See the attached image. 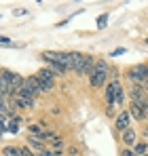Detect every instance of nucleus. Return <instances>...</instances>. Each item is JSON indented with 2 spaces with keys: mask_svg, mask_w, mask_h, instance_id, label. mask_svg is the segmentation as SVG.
Returning <instances> with one entry per match:
<instances>
[{
  "mask_svg": "<svg viewBox=\"0 0 148 156\" xmlns=\"http://www.w3.org/2000/svg\"><path fill=\"white\" fill-rule=\"evenodd\" d=\"M129 116L133 118V120H148V114L144 112V108L142 105H138V104H129Z\"/></svg>",
  "mask_w": 148,
  "mask_h": 156,
  "instance_id": "8",
  "label": "nucleus"
},
{
  "mask_svg": "<svg viewBox=\"0 0 148 156\" xmlns=\"http://www.w3.org/2000/svg\"><path fill=\"white\" fill-rule=\"evenodd\" d=\"M13 104H15V108H21V110H34L36 108L34 99H24V97H13Z\"/></svg>",
  "mask_w": 148,
  "mask_h": 156,
  "instance_id": "9",
  "label": "nucleus"
},
{
  "mask_svg": "<svg viewBox=\"0 0 148 156\" xmlns=\"http://www.w3.org/2000/svg\"><path fill=\"white\" fill-rule=\"evenodd\" d=\"M24 87H25V89H30V91L34 93V97H38V95L43 93V87H40V82H38V78H36V76L24 78Z\"/></svg>",
  "mask_w": 148,
  "mask_h": 156,
  "instance_id": "6",
  "label": "nucleus"
},
{
  "mask_svg": "<svg viewBox=\"0 0 148 156\" xmlns=\"http://www.w3.org/2000/svg\"><path fill=\"white\" fill-rule=\"evenodd\" d=\"M19 125H21V118H19V116H15V118H11V120H9L6 131H9V133H13V135H17V133H19V129H21Z\"/></svg>",
  "mask_w": 148,
  "mask_h": 156,
  "instance_id": "10",
  "label": "nucleus"
},
{
  "mask_svg": "<svg viewBox=\"0 0 148 156\" xmlns=\"http://www.w3.org/2000/svg\"><path fill=\"white\" fill-rule=\"evenodd\" d=\"M114 127H117V131H127L131 129V116H129V110H123L121 114H117V118H114Z\"/></svg>",
  "mask_w": 148,
  "mask_h": 156,
  "instance_id": "5",
  "label": "nucleus"
},
{
  "mask_svg": "<svg viewBox=\"0 0 148 156\" xmlns=\"http://www.w3.org/2000/svg\"><path fill=\"white\" fill-rule=\"evenodd\" d=\"M2 156H21V148L19 146H4Z\"/></svg>",
  "mask_w": 148,
  "mask_h": 156,
  "instance_id": "12",
  "label": "nucleus"
},
{
  "mask_svg": "<svg viewBox=\"0 0 148 156\" xmlns=\"http://www.w3.org/2000/svg\"><path fill=\"white\" fill-rule=\"evenodd\" d=\"M36 156H55L51 150H43V152H36Z\"/></svg>",
  "mask_w": 148,
  "mask_h": 156,
  "instance_id": "14",
  "label": "nucleus"
},
{
  "mask_svg": "<svg viewBox=\"0 0 148 156\" xmlns=\"http://www.w3.org/2000/svg\"><path fill=\"white\" fill-rule=\"evenodd\" d=\"M133 152H135V156H144V154H148V141H146V139L138 141V144L133 146Z\"/></svg>",
  "mask_w": 148,
  "mask_h": 156,
  "instance_id": "11",
  "label": "nucleus"
},
{
  "mask_svg": "<svg viewBox=\"0 0 148 156\" xmlns=\"http://www.w3.org/2000/svg\"><path fill=\"white\" fill-rule=\"evenodd\" d=\"M2 47H11V40L6 36H2Z\"/></svg>",
  "mask_w": 148,
  "mask_h": 156,
  "instance_id": "16",
  "label": "nucleus"
},
{
  "mask_svg": "<svg viewBox=\"0 0 148 156\" xmlns=\"http://www.w3.org/2000/svg\"><path fill=\"white\" fill-rule=\"evenodd\" d=\"M121 141H123L127 148H133L135 144H138V133H135V129L131 127V129H127L121 133Z\"/></svg>",
  "mask_w": 148,
  "mask_h": 156,
  "instance_id": "7",
  "label": "nucleus"
},
{
  "mask_svg": "<svg viewBox=\"0 0 148 156\" xmlns=\"http://www.w3.org/2000/svg\"><path fill=\"white\" fill-rule=\"evenodd\" d=\"M0 80H6L9 82V87H11V91H13V97L17 95V91L24 87V78L19 76L17 72H11V70H2V76H0Z\"/></svg>",
  "mask_w": 148,
  "mask_h": 156,
  "instance_id": "3",
  "label": "nucleus"
},
{
  "mask_svg": "<svg viewBox=\"0 0 148 156\" xmlns=\"http://www.w3.org/2000/svg\"><path fill=\"white\" fill-rule=\"evenodd\" d=\"M146 66H148V63H146Z\"/></svg>",
  "mask_w": 148,
  "mask_h": 156,
  "instance_id": "19",
  "label": "nucleus"
},
{
  "mask_svg": "<svg viewBox=\"0 0 148 156\" xmlns=\"http://www.w3.org/2000/svg\"><path fill=\"white\" fill-rule=\"evenodd\" d=\"M108 82H110V66H108V61L98 59V66H95L93 74L89 76V84L93 89H99V87H106Z\"/></svg>",
  "mask_w": 148,
  "mask_h": 156,
  "instance_id": "1",
  "label": "nucleus"
},
{
  "mask_svg": "<svg viewBox=\"0 0 148 156\" xmlns=\"http://www.w3.org/2000/svg\"><path fill=\"white\" fill-rule=\"evenodd\" d=\"M121 156H135V152H133V148H123Z\"/></svg>",
  "mask_w": 148,
  "mask_h": 156,
  "instance_id": "13",
  "label": "nucleus"
},
{
  "mask_svg": "<svg viewBox=\"0 0 148 156\" xmlns=\"http://www.w3.org/2000/svg\"><path fill=\"white\" fill-rule=\"evenodd\" d=\"M144 137H146V139H148V127H146V129H144Z\"/></svg>",
  "mask_w": 148,
  "mask_h": 156,
  "instance_id": "18",
  "label": "nucleus"
},
{
  "mask_svg": "<svg viewBox=\"0 0 148 156\" xmlns=\"http://www.w3.org/2000/svg\"><path fill=\"white\" fill-rule=\"evenodd\" d=\"M106 114H108V116H114V105H108V108H106Z\"/></svg>",
  "mask_w": 148,
  "mask_h": 156,
  "instance_id": "15",
  "label": "nucleus"
},
{
  "mask_svg": "<svg viewBox=\"0 0 148 156\" xmlns=\"http://www.w3.org/2000/svg\"><path fill=\"white\" fill-rule=\"evenodd\" d=\"M36 78H38V82H40V87H43V93H49L51 89L55 87L57 74H55L53 70H49V68H43V70L36 72Z\"/></svg>",
  "mask_w": 148,
  "mask_h": 156,
  "instance_id": "2",
  "label": "nucleus"
},
{
  "mask_svg": "<svg viewBox=\"0 0 148 156\" xmlns=\"http://www.w3.org/2000/svg\"><path fill=\"white\" fill-rule=\"evenodd\" d=\"M123 53H125V49H117V51H112L110 55H112V57H117V55H123Z\"/></svg>",
  "mask_w": 148,
  "mask_h": 156,
  "instance_id": "17",
  "label": "nucleus"
},
{
  "mask_svg": "<svg viewBox=\"0 0 148 156\" xmlns=\"http://www.w3.org/2000/svg\"><path fill=\"white\" fill-rule=\"evenodd\" d=\"M70 59H72V70L76 74H85V66H87V55L78 51H72L70 53Z\"/></svg>",
  "mask_w": 148,
  "mask_h": 156,
  "instance_id": "4",
  "label": "nucleus"
}]
</instances>
